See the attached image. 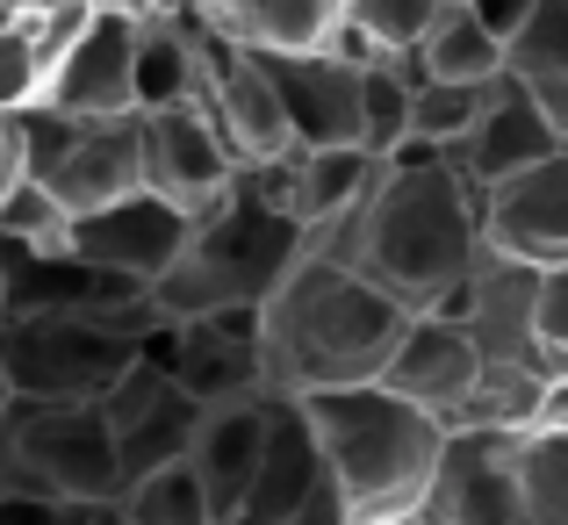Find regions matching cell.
Listing matches in <instances>:
<instances>
[{"mask_svg":"<svg viewBox=\"0 0 568 525\" xmlns=\"http://www.w3.org/2000/svg\"><path fill=\"white\" fill-rule=\"evenodd\" d=\"M29 94H37V58H29L22 22H14V29H0V109H14Z\"/></svg>","mask_w":568,"mask_h":525,"instance_id":"f546056e","label":"cell"},{"mask_svg":"<svg viewBox=\"0 0 568 525\" xmlns=\"http://www.w3.org/2000/svg\"><path fill=\"white\" fill-rule=\"evenodd\" d=\"M130 37H138L130 14L94 8L80 37L43 65V80H37L29 101H43V109H58V115H123L130 109Z\"/></svg>","mask_w":568,"mask_h":525,"instance_id":"2e32d148","label":"cell"},{"mask_svg":"<svg viewBox=\"0 0 568 525\" xmlns=\"http://www.w3.org/2000/svg\"><path fill=\"white\" fill-rule=\"evenodd\" d=\"M260 65L274 80L295 152L303 144H361V65H346L332 51H260Z\"/></svg>","mask_w":568,"mask_h":525,"instance_id":"5bb4252c","label":"cell"},{"mask_svg":"<svg viewBox=\"0 0 568 525\" xmlns=\"http://www.w3.org/2000/svg\"><path fill=\"white\" fill-rule=\"evenodd\" d=\"M202 94V58H194L187 14H152L130 37V109H166Z\"/></svg>","mask_w":568,"mask_h":525,"instance_id":"7402d4cb","label":"cell"},{"mask_svg":"<svg viewBox=\"0 0 568 525\" xmlns=\"http://www.w3.org/2000/svg\"><path fill=\"white\" fill-rule=\"evenodd\" d=\"M338 8L346 0H194V14L245 51H317Z\"/></svg>","mask_w":568,"mask_h":525,"instance_id":"44dd1931","label":"cell"},{"mask_svg":"<svg viewBox=\"0 0 568 525\" xmlns=\"http://www.w3.org/2000/svg\"><path fill=\"white\" fill-rule=\"evenodd\" d=\"M37 8H94V0H37Z\"/></svg>","mask_w":568,"mask_h":525,"instance_id":"d590c367","label":"cell"},{"mask_svg":"<svg viewBox=\"0 0 568 525\" xmlns=\"http://www.w3.org/2000/svg\"><path fill=\"white\" fill-rule=\"evenodd\" d=\"M403 324H410V310L388 289L338 266L332 252L303 245L295 266L274 281V295L260 303V374L274 396L375 382Z\"/></svg>","mask_w":568,"mask_h":525,"instance_id":"7a4b0ae2","label":"cell"},{"mask_svg":"<svg viewBox=\"0 0 568 525\" xmlns=\"http://www.w3.org/2000/svg\"><path fill=\"white\" fill-rule=\"evenodd\" d=\"M317 483H324V454H317V432H310L303 403L274 396L260 461H252V483H245V497H237V512L223 525H281Z\"/></svg>","mask_w":568,"mask_h":525,"instance_id":"d6986e66","label":"cell"},{"mask_svg":"<svg viewBox=\"0 0 568 525\" xmlns=\"http://www.w3.org/2000/svg\"><path fill=\"white\" fill-rule=\"evenodd\" d=\"M555 152H568V130L555 115L532 109L504 72H497V87H489L483 115L468 123V138L446 144V159H454V173L468 180V188H483V180H497V173H518V166H532V159H555Z\"/></svg>","mask_w":568,"mask_h":525,"instance_id":"ac0fdd59","label":"cell"},{"mask_svg":"<svg viewBox=\"0 0 568 525\" xmlns=\"http://www.w3.org/2000/svg\"><path fill=\"white\" fill-rule=\"evenodd\" d=\"M346 525H417V518H346Z\"/></svg>","mask_w":568,"mask_h":525,"instance_id":"e575fe53","label":"cell"},{"mask_svg":"<svg viewBox=\"0 0 568 525\" xmlns=\"http://www.w3.org/2000/svg\"><path fill=\"white\" fill-rule=\"evenodd\" d=\"M65 231H72V209L43 188L37 173H22L8 194H0V238L8 245H29V252H65Z\"/></svg>","mask_w":568,"mask_h":525,"instance_id":"83f0119b","label":"cell"},{"mask_svg":"<svg viewBox=\"0 0 568 525\" xmlns=\"http://www.w3.org/2000/svg\"><path fill=\"white\" fill-rule=\"evenodd\" d=\"M8 396H14V388H8V374H0V411H8Z\"/></svg>","mask_w":568,"mask_h":525,"instance_id":"8d00e7d4","label":"cell"},{"mask_svg":"<svg viewBox=\"0 0 568 525\" xmlns=\"http://www.w3.org/2000/svg\"><path fill=\"white\" fill-rule=\"evenodd\" d=\"M144 353L187 388L194 403H231L266 388L260 374V310H209V317H173L144 339Z\"/></svg>","mask_w":568,"mask_h":525,"instance_id":"30bf717a","label":"cell"},{"mask_svg":"<svg viewBox=\"0 0 568 525\" xmlns=\"http://www.w3.org/2000/svg\"><path fill=\"white\" fill-rule=\"evenodd\" d=\"M115 512L130 525H216L202 483L187 475V461H159V468L130 475V483L115 489Z\"/></svg>","mask_w":568,"mask_h":525,"instance_id":"484cf974","label":"cell"},{"mask_svg":"<svg viewBox=\"0 0 568 525\" xmlns=\"http://www.w3.org/2000/svg\"><path fill=\"white\" fill-rule=\"evenodd\" d=\"M0 489L65 504H109L123 489L101 403L87 396H8L0 411Z\"/></svg>","mask_w":568,"mask_h":525,"instance_id":"5b68a950","label":"cell"},{"mask_svg":"<svg viewBox=\"0 0 568 525\" xmlns=\"http://www.w3.org/2000/svg\"><path fill=\"white\" fill-rule=\"evenodd\" d=\"M303 245H310V231L260 188V173L231 166L223 194L187 216L173 260L144 281V295H152L159 324L209 317V310H260Z\"/></svg>","mask_w":568,"mask_h":525,"instance_id":"3957f363","label":"cell"},{"mask_svg":"<svg viewBox=\"0 0 568 525\" xmlns=\"http://www.w3.org/2000/svg\"><path fill=\"white\" fill-rule=\"evenodd\" d=\"M489 87L497 80H417L410 87V115H403V138H417V144H460L468 138V123L483 115V101H489Z\"/></svg>","mask_w":568,"mask_h":525,"instance_id":"4316f807","label":"cell"},{"mask_svg":"<svg viewBox=\"0 0 568 525\" xmlns=\"http://www.w3.org/2000/svg\"><path fill=\"white\" fill-rule=\"evenodd\" d=\"M138 166H144V188L194 216L202 202L223 194L237 152L194 101H166V109H138Z\"/></svg>","mask_w":568,"mask_h":525,"instance_id":"7c38bea8","label":"cell"},{"mask_svg":"<svg viewBox=\"0 0 568 525\" xmlns=\"http://www.w3.org/2000/svg\"><path fill=\"white\" fill-rule=\"evenodd\" d=\"M511 468L526 525H568V425H518Z\"/></svg>","mask_w":568,"mask_h":525,"instance_id":"d4e9b609","label":"cell"},{"mask_svg":"<svg viewBox=\"0 0 568 525\" xmlns=\"http://www.w3.org/2000/svg\"><path fill=\"white\" fill-rule=\"evenodd\" d=\"M138 353H144V339L115 332L94 310H14V317H0V374H8L14 396H87L94 403Z\"/></svg>","mask_w":568,"mask_h":525,"instance_id":"8992f818","label":"cell"},{"mask_svg":"<svg viewBox=\"0 0 568 525\" xmlns=\"http://www.w3.org/2000/svg\"><path fill=\"white\" fill-rule=\"evenodd\" d=\"M181 231H187V209H173L166 194H152V188H130V194H115V202L72 216L65 252H72V260H87V266H109V274L152 281L159 266L173 260Z\"/></svg>","mask_w":568,"mask_h":525,"instance_id":"9a60e30c","label":"cell"},{"mask_svg":"<svg viewBox=\"0 0 568 525\" xmlns=\"http://www.w3.org/2000/svg\"><path fill=\"white\" fill-rule=\"evenodd\" d=\"M87 504L65 497H22V489H0V525H80Z\"/></svg>","mask_w":568,"mask_h":525,"instance_id":"4dcf8cb0","label":"cell"},{"mask_svg":"<svg viewBox=\"0 0 568 525\" xmlns=\"http://www.w3.org/2000/svg\"><path fill=\"white\" fill-rule=\"evenodd\" d=\"M439 8H446V0H346L338 14H346V22L361 29L375 51H410Z\"/></svg>","mask_w":568,"mask_h":525,"instance_id":"f1b7e54d","label":"cell"},{"mask_svg":"<svg viewBox=\"0 0 568 525\" xmlns=\"http://www.w3.org/2000/svg\"><path fill=\"white\" fill-rule=\"evenodd\" d=\"M295 403L317 432L324 475H332L346 518H417V497H425L432 461H439V440H446L439 417L382 382L310 388Z\"/></svg>","mask_w":568,"mask_h":525,"instance_id":"277c9868","label":"cell"},{"mask_svg":"<svg viewBox=\"0 0 568 525\" xmlns=\"http://www.w3.org/2000/svg\"><path fill=\"white\" fill-rule=\"evenodd\" d=\"M80 525H130V518L115 512V497H109V504H87V518H80Z\"/></svg>","mask_w":568,"mask_h":525,"instance_id":"836d02e7","label":"cell"},{"mask_svg":"<svg viewBox=\"0 0 568 525\" xmlns=\"http://www.w3.org/2000/svg\"><path fill=\"white\" fill-rule=\"evenodd\" d=\"M540 274H547V266H526V260H504V252L475 245L460 289L446 295L439 310L468 324L483 367H518V374H540V382H568V346H547L540 324H532Z\"/></svg>","mask_w":568,"mask_h":525,"instance_id":"52a82bcc","label":"cell"},{"mask_svg":"<svg viewBox=\"0 0 568 525\" xmlns=\"http://www.w3.org/2000/svg\"><path fill=\"white\" fill-rule=\"evenodd\" d=\"M94 403H101V425H109V446H115L123 483H130V475H144V468H159V461H181V446H187V432H194V411H202V403H194L152 353L130 360V367L115 374Z\"/></svg>","mask_w":568,"mask_h":525,"instance_id":"8fae6325","label":"cell"},{"mask_svg":"<svg viewBox=\"0 0 568 525\" xmlns=\"http://www.w3.org/2000/svg\"><path fill=\"white\" fill-rule=\"evenodd\" d=\"M22 180V123H14V109H0V194Z\"/></svg>","mask_w":568,"mask_h":525,"instance_id":"d6a6232c","label":"cell"},{"mask_svg":"<svg viewBox=\"0 0 568 525\" xmlns=\"http://www.w3.org/2000/svg\"><path fill=\"white\" fill-rule=\"evenodd\" d=\"M511 454L518 432L504 425H446L432 483L417 497V525H526Z\"/></svg>","mask_w":568,"mask_h":525,"instance_id":"ba28073f","label":"cell"},{"mask_svg":"<svg viewBox=\"0 0 568 525\" xmlns=\"http://www.w3.org/2000/svg\"><path fill=\"white\" fill-rule=\"evenodd\" d=\"M504 80L568 130V0H526L504 29Z\"/></svg>","mask_w":568,"mask_h":525,"instance_id":"ffe728a7","label":"cell"},{"mask_svg":"<svg viewBox=\"0 0 568 525\" xmlns=\"http://www.w3.org/2000/svg\"><path fill=\"white\" fill-rule=\"evenodd\" d=\"M367 173H375V152L361 144H303V152L288 144V216L317 238L367 188Z\"/></svg>","mask_w":568,"mask_h":525,"instance_id":"603a6c76","label":"cell"},{"mask_svg":"<svg viewBox=\"0 0 568 525\" xmlns=\"http://www.w3.org/2000/svg\"><path fill=\"white\" fill-rule=\"evenodd\" d=\"M475 238L504 260L568 266V152L475 188Z\"/></svg>","mask_w":568,"mask_h":525,"instance_id":"9c48e42d","label":"cell"},{"mask_svg":"<svg viewBox=\"0 0 568 525\" xmlns=\"http://www.w3.org/2000/svg\"><path fill=\"white\" fill-rule=\"evenodd\" d=\"M375 382L396 388V396H410L417 411H432L439 425H454L460 403L483 382V353H475V339H468L460 317H446V310H410V324L396 332V346H388Z\"/></svg>","mask_w":568,"mask_h":525,"instance_id":"4fadbf2b","label":"cell"},{"mask_svg":"<svg viewBox=\"0 0 568 525\" xmlns=\"http://www.w3.org/2000/svg\"><path fill=\"white\" fill-rule=\"evenodd\" d=\"M266 417H274V388H252V396L202 403V411H194V432H187L181 461H187L194 483H202L216 525L237 512V497H245L252 461H260V440H266Z\"/></svg>","mask_w":568,"mask_h":525,"instance_id":"e0dca14e","label":"cell"},{"mask_svg":"<svg viewBox=\"0 0 568 525\" xmlns=\"http://www.w3.org/2000/svg\"><path fill=\"white\" fill-rule=\"evenodd\" d=\"M310 245L388 289L403 310H439L483 245L475 238V188L454 173L439 144L403 138L396 152L375 159L367 188Z\"/></svg>","mask_w":568,"mask_h":525,"instance_id":"6da1fadb","label":"cell"},{"mask_svg":"<svg viewBox=\"0 0 568 525\" xmlns=\"http://www.w3.org/2000/svg\"><path fill=\"white\" fill-rule=\"evenodd\" d=\"M410 51H417V65H425V80H497V65H504V37L468 0H446Z\"/></svg>","mask_w":568,"mask_h":525,"instance_id":"cb8c5ba5","label":"cell"},{"mask_svg":"<svg viewBox=\"0 0 568 525\" xmlns=\"http://www.w3.org/2000/svg\"><path fill=\"white\" fill-rule=\"evenodd\" d=\"M281 525H346V504H338V489H332V475H324V483H317V489H310V497H303V504H295V512H288V518H281Z\"/></svg>","mask_w":568,"mask_h":525,"instance_id":"1f68e13d","label":"cell"}]
</instances>
